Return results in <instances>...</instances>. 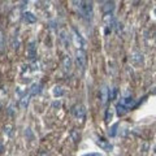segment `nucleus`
<instances>
[{"mask_svg": "<svg viewBox=\"0 0 156 156\" xmlns=\"http://www.w3.org/2000/svg\"><path fill=\"white\" fill-rule=\"evenodd\" d=\"M73 5L81 16L91 21V18H93V7H91L90 2H87V0H73Z\"/></svg>", "mask_w": 156, "mask_h": 156, "instance_id": "obj_1", "label": "nucleus"}, {"mask_svg": "<svg viewBox=\"0 0 156 156\" xmlns=\"http://www.w3.org/2000/svg\"><path fill=\"white\" fill-rule=\"evenodd\" d=\"M76 64L82 72L85 70L86 64H87V57H86V51L83 50H77L76 52Z\"/></svg>", "mask_w": 156, "mask_h": 156, "instance_id": "obj_2", "label": "nucleus"}, {"mask_svg": "<svg viewBox=\"0 0 156 156\" xmlns=\"http://www.w3.org/2000/svg\"><path fill=\"white\" fill-rule=\"evenodd\" d=\"M103 25H104V29H106V34H108L112 30V28H113V25H115L113 12L104 13V16H103Z\"/></svg>", "mask_w": 156, "mask_h": 156, "instance_id": "obj_3", "label": "nucleus"}, {"mask_svg": "<svg viewBox=\"0 0 156 156\" xmlns=\"http://www.w3.org/2000/svg\"><path fill=\"white\" fill-rule=\"evenodd\" d=\"M72 113L77 120L83 121L86 119V108L83 104H76V106L72 108Z\"/></svg>", "mask_w": 156, "mask_h": 156, "instance_id": "obj_4", "label": "nucleus"}, {"mask_svg": "<svg viewBox=\"0 0 156 156\" xmlns=\"http://www.w3.org/2000/svg\"><path fill=\"white\" fill-rule=\"evenodd\" d=\"M73 43H74V46L77 47V50H83L85 51V47H86V42L85 39L81 37V34L77 31L76 28H73Z\"/></svg>", "mask_w": 156, "mask_h": 156, "instance_id": "obj_5", "label": "nucleus"}, {"mask_svg": "<svg viewBox=\"0 0 156 156\" xmlns=\"http://www.w3.org/2000/svg\"><path fill=\"white\" fill-rule=\"evenodd\" d=\"M26 56H28L29 60H31V61H34L37 57V43L31 41L29 42L28 47H26Z\"/></svg>", "mask_w": 156, "mask_h": 156, "instance_id": "obj_6", "label": "nucleus"}, {"mask_svg": "<svg viewBox=\"0 0 156 156\" xmlns=\"http://www.w3.org/2000/svg\"><path fill=\"white\" fill-rule=\"evenodd\" d=\"M95 143L100 147L102 150H104V151H107V152H109V151H112L113 150V146L109 143V141H106L104 138H102V137H99L96 141H95Z\"/></svg>", "mask_w": 156, "mask_h": 156, "instance_id": "obj_7", "label": "nucleus"}, {"mask_svg": "<svg viewBox=\"0 0 156 156\" xmlns=\"http://www.w3.org/2000/svg\"><path fill=\"white\" fill-rule=\"evenodd\" d=\"M22 20H24V22L25 24H28V25H33V24H35L37 22V16L34 15L33 12H24L22 13Z\"/></svg>", "mask_w": 156, "mask_h": 156, "instance_id": "obj_8", "label": "nucleus"}, {"mask_svg": "<svg viewBox=\"0 0 156 156\" xmlns=\"http://www.w3.org/2000/svg\"><path fill=\"white\" fill-rule=\"evenodd\" d=\"M30 98H31V95H30L29 93H26L22 98L18 99V104H20V108H21V109H26V108L29 107Z\"/></svg>", "mask_w": 156, "mask_h": 156, "instance_id": "obj_9", "label": "nucleus"}, {"mask_svg": "<svg viewBox=\"0 0 156 156\" xmlns=\"http://www.w3.org/2000/svg\"><path fill=\"white\" fill-rule=\"evenodd\" d=\"M130 60L135 65H141V64H143V55L141 52H133L132 56H130Z\"/></svg>", "mask_w": 156, "mask_h": 156, "instance_id": "obj_10", "label": "nucleus"}, {"mask_svg": "<svg viewBox=\"0 0 156 156\" xmlns=\"http://www.w3.org/2000/svg\"><path fill=\"white\" fill-rule=\"evenodd\" d=\"M42 93V85L41 83H33L31 85V87L29 89V94L31 95H39Z\"/></svg>", "mask_w": 156, "mask_h": 156, "instance_id": "obj_11", "label": "nucleus"}, {"mask_svg": "<svg viewBox=\"0 0 156 156\" xmlns=\"http://www.w3.org/2000/svg\"><path fill=\"white\" fill-rule=\"evenodd\" d=\"M60 41L63 42V44H64L65 48H68L69 44H70V41H69L68 33H67V31H64V30H61V31H60Z\"/></svg>", "mask_w": 156, "mask_h": 156, "instance_id": "obj_12", "label": "nucleus"}, {"mask_svg": "<svg viewBox=\"0 0 156 156\" xmlns=\"http://www.w3.org/2000/svg\"><path fill=\"white\" fill-rule=\"evenodd\" d=\"M128 111H129V108L125 106V104H122V103H119V104L116 106V112H117V115H119V116L126 115Z\"/></svg>", "mask_w": 156, "mask_h": 156, "instance_id": "obj_13", "label": "nucleus"}, {"mask_svg": "<svg viewBox=\"0 0 156 156\" xmlns=\"http://www.w3.org/2000/svg\"><path fill=\"white\" fill-rule=\"evenodd\" d=\"M63 67L67 72H70L72 69V59L69 57V55H65L63 57Z\"/></svg>", "mask_w": 156, "mask_h": 156, "instance_id": "obj_14", "label": "nucleus"}, {"mask_svg": "<svg viewBox=\"0 0 156 156\" xmlns=\"http://www.w3.org/2000/svg\"><path fill=\"white\" fill-rule=\"evenodd\" d=\"M64 93L65 91H64V89L61 87V86H55V87L52 89V95H54L55 98H57V99L61 98L64 95Z\"/></svg>", "mask_w": 156, "mask_h": 156, "instance_id": "obj_15", "label": "nucleus"}, {"mask_svg": "<svg viewBox=\"0 0 156 156\" xmlns=\"http://www.w3.org/2000/svg\"><path fill=\"white\" fill-rule=\"evenodd\" d=\"M113 9H115V2L113 0H109V2L106 3V5H104V8H103V12L104 13L113 12Z\"/></svg>", "mask_w": 156, "mask_h": 156, "instance_id": "obj_16", "label": "nucleus"}, {"mask_svg": "<svg viewBox=\"0 0 156 156\" xmlns=\"http://www.w3.org/2000/svg\"><path fill=\"white\" fill-rule=\"evenodd\" d=\"M107 100H109V89H107L106 86L102 89V103L104 104Z\"/></svg>", "mask_w": 156, "mask_h": 156, "instance_id": "obj_17", "label": "nucleus"}, {"mask_svg": "<svg viewBox=\"0 0 156 156\" xmlns=\"http://www.w3.org/2000/svg\"><path fill=\"white\" fill-rule=\"evenodd\" d=\"M117 129H119V124H113V125H112V128L109 129V133H108L111 138H113V137L117 135Z\"/></svg>", "mask_w": 156, "mask_h": 156, "instance_id": "obj_18", "label": "nucleus"}, {"mask_svg": "<svg viewBox=\"0 0 156 156\" xmlns=\"http://www.w3.org/2000/svg\"><path fill=\"white\" fill-rule=\"evenodd\" d=\"M30 68H31V70H33V72L39 70V69H41V61H35V60H34L33 64L30 65Z\"/></svg>", "mask_w": 156, "mask_h": 156, "instance_id": "obj_19", "label": "nucleus"}, {"mask_svg": "<svg viewBox=\"0 0 156 156\" xmlns=\"http://www.w3.org/2000/svg\"><path fill=\"white\" fill-rule=\"evenodd\" d=\"M4 133H7L9 137L12 135V126H11V125H7V126L4 128Z\"/></svg>", "mask_w": 156, "mask_h": 156, "instance_id": "obj_20", "label": "nucleus"}, {"mask_svg": "<svg viewBox=\"0 0 156 156\" xmlns=\"http://www.w3.org/2000/svg\"><path fill=\"white\" fill-rule=\"evenodd\" d=\"M111 119H112V111L108 109V111L106 112V121H109Z\"/></svg>", "mask_w": 156, "mask_h": 156, "instance_id": "obj_21", "label": "nucleus"}, {"mask_svg": "<svg viewBox=\"0 0 156 156\" xmlns=\"http://www.w3.org/2000/svg\"><path fill=\"white\" fill-rule=\"evenodd\" d=\"M82 156H103V155L99 154V152H90V154H85V155H82Z\"/></svg>", "mask_w": 156, "mask_h": 156, "instance_id": "obj_22", "label": "nucleus"}, {"mask_svg": "<svg viewBox=\"0 0 156 156\" xmlns=\"http://www.w3.org/2000/svg\"><path fill=\"white\" fill-rule=\"evenodd\" d=\"M60 106H61V103H60V102H55V103H54V107H55V108H56V107L59 108Z\"/></svg>", "mask_w": 156, "mask_h": 156, "instance_id": "obj_23", "label": "nucleus"}, {"mask_svg": "<svg viewBox=\"0 0 156 156\" xmlns=\"http://www.w3.org/2000/svg\"><path fill=\"white\" fill-rule=\"evenodd\" d=\"M154 156H156V145H155V147H154Z\"/></svg>", "mask_w": 156, "mask_h": 156, "instance_id": "obj_24", "label": "nucleus"}, {"mask_svg": "<svg viewBox=\"0 0 156 156\" xmlns=\"http://www.w3.org/2000/svg\"><path fill=\"white\" fill-rule=\"evenodd\" d=\"M24 2H26V0H24Z\"/></svg>", "mask_w": 156, "mask_h": 156, "instance_id": "obj_25", "label": "nucleus"}]
</instances>
